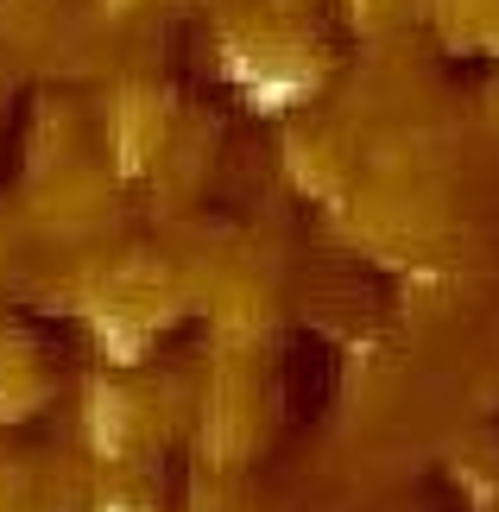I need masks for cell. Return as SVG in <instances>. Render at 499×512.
Wrapping results in <instances>:
<instances>
[{
	"mask_svg": "<svg viewBox=\"0 0 499 512\" xmlns=\"http://www.w3.org/2000/svg\"><path fill=\"white\" fill-rule=\"evenodd\" d=\"M108 512H127V506H108Z\"/></svg>",
	"mask_w": 499,
	"mask_h": 512,
	"instance_id": "cell-1",
	"label": "cell"
}]
</instances>
